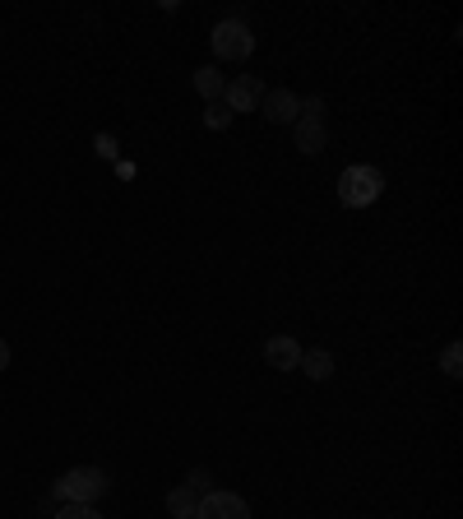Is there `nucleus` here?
<instances>
[{
    "mask_svg": "<svg viewBox=\"0 0 463 519\" xmlns=\"http://www.w3.org/2000/svg\"><path fill=\"white\" fill-rule=\"evenodd\" d=\"M102 492H107V473L102 469H70L56 482V496H61L65 506H93Z\"/></svg>",
    "mask_w": 463,
    "mask_h": 519,
    "instance_id": "7ed1b4c3",
    "label": "nucleus"
},
{
    "mask_svg": "<svg viewBox=\"0 0 463 519\" xmlns=\"http://www.w3.org/2000/svg\"><path fill=\"white\" fill-rule=\"evenodd\" d=\"M297 367L306 371L311 380H329V376H334V357H329L325 348H311V353H301Z\"/></svg>",
    "mask_w": 463,
    "mask_h": 519,
    "instance_id": "9d476101",
    "label": "nucleus"
},
{
    "mask_svg": "<svg viewBox=\"0 0 463 519\" xmlns=\"http://www.w3.org/2000/svg\"><path fill=\"white\" fill-rule=\"evenodd\" d=\"M264 121H274V126H297L301 116V98L288 89H264V102H260Z\"/></svg>",
    "mask_w": 463,
    "mask_h": 519,
    "instance_id": "0eeeda50",
    "label": "nucleus"
},
{
    "mask_svg": "<svg viewBox=\"0 0 463 519\" xmlns=\"http://www.w3.org/2000/svg\"><path fill=\"white\" fill-rule=\"evenodd\" d=\"M98 153H102V158H112V153H116V140H112V135H98Z\"/></svg>",
    "mask_w": 463,
    "mask_h": 519,
    "instance_id": "dca6fc26",
    "label": "nucleus"
},
{
    "mask_svg": "<svg viewBox=\"0 0 463 519\" xmlns=\"http://www.w3.org/2000/svg\"><path fill=\"white\" fill-rule=\"evenodd\" d=\"M167 510H172V519H195V510H200V492L176 487V492L167 496Z\"/></svg>",
    "mask_w": 463,
    "mask_h": 519,
    "instance_id": "9b49d317",
    "label": "nucleus"
},
{
    "mask_svg": "<svg viewBox=\"0 0 463 519\" xmlns=\"http://www.w3.org/2000/svg\"><path fill=\"white\" fill-rule=\"evenodd\" d=\"M195 519H251V506L237 492H204Z\"/></svg>",
    "mask_w": 463,
    "mask_h": 519,
    "instance_id": "39448f33",
    "label": "nucleus"
},
{
    "mask_svg": "<svg viewBox=\"0 0 463 519\" xmlns=\"http://www.w3.org/2000/svg\"><path fill=\"white\" fill-rule=\"evenodd\" d=\"M338 204L343 209H371V204L385 195V177H380V167L371 163H352L338 172Z\"/></svg>",
    "mask_w": 463,
    "mask_h": 519,
    "instance_id": "f257e3e1",
    "label": "nucleus"
},
{
    "mask_svg": "<svg viewBox=\"0 0 463 519\" xmlns=\"http://www.w3.org/2000/svg\"><path fill=\"white\" fill-rule=\"evenodd\" d=\"M440 371H445L450 380L463 376V348L459 343H445V348H440Z\"/></svg>",
    "mask_w": 463,
    "mask_h": 519,
    "instance_id": "f8f14e48",
    "label": "nucleus"
},
{
    "mask_svg": "<svg viewBox=\"0 0 463 519\" xmlns=\"http://www.w3.org/2000/svg\"><path fill=\"white\" fill-rule=\"evenodd\" d=\"M204 126H209V130H227V126H232V107H227V102H204Z\"/></svg>",
    "mask_w": 463,
    "mask_h": 519,
    "instance_id": "ddd939ff",
    "label": "nucleus"
},
{
    "mask_svg": "<svg viewBox=\"0 0 463 519\" xmlns=\"http://www.w3.org/2000/svg\"><path fill=\"white\" fill-rule=\"evenodd\" d=\"M186 487H190V492H209V473H204V469H195V473H190V482H186Z\"/></svg>",
    "mask_w": 463,
    "mask_h": 519,
    "instance_id": "2eb2a0df",
    "label": "nucleus"
},
{
    "mask_svg": "<svg viewBox=\"0 0 463 519\" xmlns=\"http://www.w3.org/2000/svg\"><path fill=\"white\" fill-rule=\"evenodd\" d=\"M209 47L218 61H246L255 51V33H251V24H241V19H223V24H213Z\"/></svg>",
    "mask_w": 463,
    "mask_h": 519,
    "instance_id": "f03ea898",
    "label": "nucleus"
},
{
    "mask_svg": "<svg viewBox=\"0 0 463 519\" xmlns=\"http://www.w3.org/2000/svg\"><path fill=\"white\" fill-rule=\"evenodd\" d=\"M56 519H102V515H98V510H93V506H65Z\"/></svg>",
    "mask_w": 463,
    "mask_h": 519,
    "instance_id": "4468645a",
    "label": "nucleus"
},
{
    "mask_svg": "<svg viewBox=\"0 0 463 519\" xmlns=\"http://www.w3.org/2000/svg\"><path fill=\"white\" fill-rule=\"evenodd\" d=\"M301 353H306V348H301L292 334H274V339L264 343V362H269L274 371H297Z\"/></svg>",
    "mask_w": 463,
    "mask_h": 519,
    "instance_id": "6e6552de",
    "label": "nucleus"
},
{
    "mask_svg": "<svg viewBox=\"0 0 463 519\" xmlns=\"http://www.w3.org/2000/svg\"><path fill=\"white\" fill-rule=\"evenodd\" d=\"M223 102L232 107V116H237V112H260V102H264L260 75H237V79H227Z\"/></svg>",
    "mask_w": 463,
    "mask_h": 519,
    "instance_id": "423d86ee",
    "label": "nucleus"
},
{
    "mask_svg": "<svg viewBox=\"0 0 463 519\" xmlns=\"http://www.w3.org/2000/svg\"><path fill=\"white\" fill-rule=\"evenodd\" d=\"M5 367H10V343L0 339V371H5Z\"/></svg>",
    "mask_w": 463,
    "mask_h": 519,
    "instance_id": "f3484780",
    "label": "nucleus"
},
{
    "mask_svg": "<svg viewBox=\"0 0 463 519\" xmlns=\"http://www.w3.org/2000/svg\"><path fill=\"white\" fill-rule=\"evenodd\" d=\"M195 89H200V98H204V102H223V93H227L223 70H213V65L195 70Z\"/></svg>",
    "mask_w": 463,
    "mask_h": 519,
    "instance_id": "1a4fd4ad",
    "label": "nucleus"
},
{
    "mask_svg": "<svg viewBox=\"0 0 463 519\" xmlns=\"http://www.w3.org/2000/svg\"><path fill=\"white\" fill-rule=\"evenodd\" d=\"M292 135H297L301 153H320V149H325V102H320V98H301V116H297V126H292Z\"/></svg>",
    "mask_w": 463,
    "mask_h": 519,
    "instance_id": "20e7f679",
    "label": "nucleus"
}]
</instances>
